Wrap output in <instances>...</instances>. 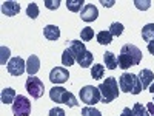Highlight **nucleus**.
<instances>
[{"label": "nucleus", "instance_id": "23", "mask_svg": "<svg viewBox=\"0 0 154 116\" xmlns=\"http://www.w3.org/2000/svg\"><path fill=\"white\" fill-rule=\"evenodd\" d=\"M62 104H65L68 107H77V105H80L79 102H77L75 96L72 93H69V92H65V95H63V98H62Z\"/></svg>", "mask_w": 154, "mask_h": 116}, {"label": "nucleus", "instance_id": "11", "mask_svg": "<svg viewBox=\"0 0 154 116\" xmlns=\"http://www.w3.org/2000/svg\"><path fill=\"white\" fill-rule=\"evenodd\" d=\"M38 70H40V59H38L35 54H31L26 60V73L29 76H34Z\"/></svg>", "mask_w": 154, "mask_h": 116}, {"label": "nucleus", "instance_id": "29", "mask_svg": "<svg viewBox=\"0 0 154 116\" xmlns=\"http://www.w3.org/2000/svg\"><path fill=\"white\" fill-rule=\"evenodd\" d=\"M26 16L28 17H31V19H37L38 17V6H37V3H29L28 6H26Z\"/></svg>", "mask_w": 154, "mask_h": 116}, {"label": "nucleus", "instance_id": "5", "mask_svg": "<svg viewBox=\"0 0 154 116\" xmlns=\"http://www.w3.org/2000/svg\"><path fill=\"white\" fill-rule=\"evenodd\" d=\"M25 88H26V92L34 99L42 98L43 96V92H45V85H43L42 79H38V77H35V76H29L28 77L26 84H25Z\"/></svg>", "mask_w": 154, "mask_h": 116}, {"label": "nucleus", "instance_id": "8", "mask_svg": "<svg viewBox=\"0 0 154 116\" xmlns=\"http://www.w3.org/2000/svg\"><path fill=\"white\" fill-rule=\"evenodd\" d=\"M68 79H69V71L66 68H63V67H56L49 73V81L53 84L60 85V84H65Z\"/></svg>", "mask_w": 154, "mask_h": 116}, {"label": "nucleus", "instance_id": "26", "mask_svg": "<svg viewBox=\"0 0 154 116\" xmlns=\"http://www.w3.org/2000/svg\"><path fill=\"white\" fill-rule=\"evenodd\" d=\"M108 31L111 33L112 37H119V36L123 33V25H122L120 22H114V23L109 25V30H108Z\"/></svg>", "mask_w": 154, "mask_h": 116}, {"label": "nucleus", "instance_id": "28", "mask_svg": "<svg viewBox=\"0 0 154 116\" xmlns=\"http://www.w3.org/2000/svg\"><path fill=\"white\" fill-rule=\"evenodd\" d=\"M93 37H94V31H93V28H89V27H86V28L80 30V39H82L83 42H88V40H93Z\"/></svg>", "mask_w": 154, "mask_h": 116}, {"label": "nucleus", "instance_id": "21", "mask_svg": "<svg viewBox=\"0 0 154 116\" xmlns=\"http://www.w3.org/2000/svg\"><path fill=\"white\" fill-rule=\"evenodd\" d=\"M66 8L71 11V12H79L83 6H85V2L83 0H66Z\"/></svg>", "mask_w": 154, "mask_h": 116}, {"label": "nucleus", "instance_id": "39", "mask_svg": "<svg viewBox=\"0 0 154 116\" xmlns=\"http://www.w3.org/2000/svg\"><path fill=\"white\" fill-rule=\"evenodd\" d=\"M149 92H151V93H152V95H154V82H152V84H151V85H149Z\"/></svg>", "mask_w": 154, "mask_h": 116}, {"label": "nucleus", "instance_id": "16", "mask_svg": "<svg viewBox=\"0 0 154 116\" xmlns=\"http://www.w3.org/2000/svg\"><path fill=\"white\" fill-rule=\"evenodd\" d=\"M103 60H105V67L108 70H116L119 67V62H117V56L112 54L111 51H106L103 54Z\"/></svg>", "mask_w": 154, "mask_h": 116}, {"label": "nucleus", "instance_id": "38", "mask_svg": "<svg viewBox=\"0 0 154 116\" xmlns=\"http://www.w3.org/2000/svg\"><path fill=\"white\" fill-rule=\"evenodd\" d=\"M100 3L103 5V6H108V8H109V6L114 5V0H112V2H105V0H100Z\"/></svg>", "mask_w": 154, "mask_h": 116}, {"label": "nucleus", "instance_id": "7", "mask_svg": "<svg viewBox=\"0 0 154 116\" xmlns=\"http://www.w3.org/2000/svg\"><path fill=\"white\" fill-rule=\"evenodd\" d=\"M8 73L12 74V76H20L26 71V62H25L22 57H12L9 62H8Z\"/></svg>", "mask_w": 154, "mask_h": 116}, {"label": "nucleus", "instance_id": "20", "mask_svg": "<svg viewBox=\"0 0 154 116\" xmlns=\"http://www.w3.org/2000/svg\"><path fill=\"white\" fill-rule=\"evenodd\" d=\"M62 63L65 67H71L75 63V59H74V54H72V51L69 48H65L63 50V53H62Z\"/></svg>", "mask_w": 154, "mask_h": 116}, {"label": "nucleus", "instance_id": "18", "mask_svg": "<svg viewBox=\"0 0 154 116\" xmlns=\"http://www.w3.org/2000/svg\"><path fill=\"white\" fill-rule=\"evenodd\" d=\"M93 57H94V54L91 53V51H85V53L77 59V63L82 67V68H86V67H91L93 65Z\"/></svg>", "mask_w": 154, "mask_h": 116}, {"label": "nucleus", "instance_id": "34", "mask_svg": "<svg viewBox=\"0 0 154 116\" xmlns=\"http://www.w3.org/2000/svg\"><path fill=\"white\" fill-rule=\"evenodd\" d=\"M9 57V48H6V47H2V65H5L6 63V59Z\"/></svg>", "mask_w": 154, "mask_h": 116}, {"label": "nucleus", "instance_id": "35", "mask_svg": "<svg viewBox=\"0 0 154 116\" xmlns=\"http://www.w3.org/2000/svg\"><path fill=\"white\" fill-rule=\"evenodd\" d=\"M120 116H134V113H133V108H130V107H125V108L122 110Z\"/></svg>", "mask_w": 154, "mask_h": 116}, {"label": "nucleus", "instance_id": "24", "mask_svg": "<svg viewBox=\"0 0 154 116\" xmlns=\"http://www.w3.org/2000/svg\"><path fill=\"white\" fill-rule=\"evenodd\" d=\"M103 73H105V67L100 65V63H94L93 68H91V77L96 81H100L103 77Z\"/></svg>", "mask_w": 154, "mask_h": 116}, {"label": "nucleus", "instance_id": "1", "mask_svg": "<svg viewBox=\"0 0 154 116\" xmlns=\"http://www.w3.org/2000/svg\"><path fill=\"white\" fill-rule=\"evenodd\" d=\"M99 92L102 95V101L103 104H109V102H112L114 99H117L119 96V85H117V79L116 77H108V79H105V82H102L99 87Z\"/></svg>", "mask_w": 154, "mask_h": 116}, {"label": "nucleus", "instance_id": "4", "mask_svg": "<svg viewBox=\"0 0 154 116\" xmlns=\"http://www.w3.org/2000/svg\"><path fill=\"white\" fill-rule=\"evenodd\" d=\"M12 113L14 116H29L31 114V102L26 96L19 95L16 101L12 102Z\"/></svg>", "mask_w": 154, "mask_h": 116}, {"label": "nucleus", "instance_id": "33", "mask_svg": "<svg viewBox=\"0 0 154 116\" xmlns=\"http://www.w3.org/2000/svg\"><path fill=\"white\" fill-rule=\"evenodd\" d=\"M49 116H65V111L60 107H54V108L49 110Z\"/></svg>", "mask_w": 154, "mask_h": 116}, {"label": "nucleus", "instance_id": "3", "mask_svg": "<svg viewBox=\"0 0 154 116\" xmlns=\"http://www.w3.org/2000/svg\"><path fill=\"white\" fill-rule=\"evenodd\" d=\"M80 101L83 104H88V105H94L97 102L102 101V95L99 92L97 87H93V85H85L82 90H80Z\"/></svg>", "mask_w": 154, "mask_h": 116}, {"label": "nucleus", "instance_id": "14", "mask_svg": "<svg viewBox=\"0 0 154 116\" xmlns=\"http://www.w3.org/2000/svg\"><path fill=\"white\" fill-rule=\"evenodd\" d=\"M43 36L48 40H57L60 37V30H59L57 25H46L43 28Z\"/></svg>", "mask_w": 154, "mask_h": 116}, {"label": "nucleus", "instance_id": "13", "mask_svg": "<svg viewBox=\"0 0 154 116\" xmlns=\"http://www.w3.org/2000/svg\"><path fill=\"white\" fill-rule=\"evenodd\" d=\"M71 51H72V54H74V59H75V62H77V59H79L85 51H86V48H85V44L83 42H80V40H71L69 42V47H68Z\"/></svg>", "mask_w": 154, "mask_h": 116}, {"label": "nucleus", "instance_id": "40", "mask_svg": "<svg viewBox=\"0 0 154 116\" xmlns=\"http://www.w3.org/2000/svg\"><path fill=\"white\" fill-rule=\"evenodd\" d=\"M152 104H154V101H152Z\"/></svg>", "mask_w": 154, "mask_h": 116}, {"label": "nucleus", "instance_id": "17", "mask_svg": "<svg viewBox=\"0 0 154 116\" xmlns=\"http://www.w3.org/2000/svg\"><path fill=\"white\" fill-rule=\"evenodd\" d=\"M17 95L12 88H3L2 95H0V99H2V104H12L16 101Z\"/></svg>", "mask_w": 154, "mask_h": 116}, {"label": "nucleus", "instance_id": "25", "mask_svg": "<svg viewBox=\"0 0 154 116\" xmlns=\"http://www.w3.org/2000/svg\"><path fill=\"white\" fill-rule=\"evenodd\" d=\"M117 62H119V68H122V70H126V68H130V67H133L134 63H133V60L128 57L126 54H119V57H117Z\"/></svg>", "mask_w": 154, "mask_h": 116}, {"label": "nucleus", "instance_id": "32", "mask_svg": "<svg viewBox=\"0 0 154 116\" xmlns=\"http://www.w3.org/2000/svg\"><path fill=\"white\" fill-rule=\"evenodd\" d=\"M45 6L48 8V9H51V11H54V9H57L59 8V5H60V0H45Z\"/></svg>", "mask_w": 154, "mask_h": 116}, {"label": "nucleus", "instance_id": "9", "mask_svg": "<svg viewBox=\"0 0 154 116\" xmlns=\"http://www.w3.org/2000/svg\"><path fill=\"white\" fill-rule=\"evenodd\" d=\"M99 16V11L93 3H85L83 9L80 11V19L83 22H94Z\"/></svg>", "mask_w": 154, "mask_h": 116}, {"label": "nucleus", "instance_id": "36", "mask_svg": "<svg viewBox=\"0 0 154 116\" xmlns=\"http://www.w3.org/2000/svg\"><path fill=\"white\" fill-rule=\"evenodd\" d=\"M146 110H148V113H149L151 116H154V104H152V102L146 104Z\"/></svg>", "mask_w": 154, "mask_h": 116}, {"label": "nucleus", "instance_id": "15", "mask_svg": "<svg viewBox=\"0 0 154 116\" xmlns=\"http://www.w3.org/2000/svg\"><path fill=\"white\" fill-rule=\"evenodd\" d=\"M66 90L63 88V87H53L49 90V98L53 102H56V104H62V98L63 95H65Z\"/></svg>", "mask_w": 154, "mask_h": 116}, {"label": "nucleus", "instance_id": "31", "mask_svg": "<svg viewBox=\"0 0 154 116\" xmlns=\"http://www.w3.org/2000/svg\"><path fill=\"white\" fill-rule=\"evenodd\" d=\"M134 5H136V8L137 9H142V11H146L148 8H149V5H151V0H134Z\"/></svg>", "mask_w": 154, "mask_h": 116}, {"label": "nucleus", "instance_id": "37", "mask_svg": "<svg viewBox=\"0 0 154 116\" xmlns=\"http://www.w3.org/2000/svg\"><path fill=\"white\" fill-rule=\"evenodd\" d=\"M146 48H148V53L149 54H154V42H149Z\"/></svg>", "mask_w": 154, "mask_h": 116}, {"label": "nucleus", "instance_id": "30", "mask_svg": "<svg viewBox=\"0 0 154 116\" xmlns=\"http://www.w3.org/2000/svg\"><path fill=\"white\" fill-rule=\"evenodd\" d=\"M133 113H134V116H149L146 107H143L142 104H134V107H133Z\"/></svg>", "mask_w": 154, "mask_h": 116}, {"label": "nucleus", "instance_id": "27", "mask_svg": "<svg viewBox=\"0 0 154 116\" xmlns=\"http://www.w3.org/2000/svg\"><path fill=\"white\" fill-rule=\"evenodd\" d=\"M82 116H102V113H100V110H97L94 105H93V107H91V105H86V107L82 108Z\"/></svg>", "mask_w": 154, "mask_h": 116}, {"label": "nucleus", "instance_id": "2", "mask_svg": "<svg viewBox=\"0 0 154 116\" xmlns=\"http://www.w3.org/2000/svg\"><path fill=\"white\" fill-rule=\"evenodd\" d=\"M119 87L122 92L125 93H133V95H139L142 92V84H140L139 76L131 74V73H123L119 77Z\"/></svg>", "mask_w": 154, "mask_h": 116}, {"label": "nucleus", "instance_id": "10", "mask_svg": "<svg viewBox=\"0 0 154 116\" xmlns=\"http://www.w3.org/2000/svg\"><path fill=\"white\" fill-rule=\"evenodd\" d=\"M2 12L8 17H14L20 12V5L17 2H12V0L11 2H3L2 3Z\"/></svg>", "mask_w": 154, "mask_h": 116}, {"label": "nucleus", "instance_id": "19", "mask_svg": "<svg viewBox=\"0 0 154 116\" xmlns=\"http://www.w3.org/2000/svg\"><path fill=\"white\" fill-rule=\"evenodd\" d=\"M142 39L145 42H154V23H146L142 28Z\"/></svg>", "mask_w": 154, "mask_h": 116}, {"label": "nucleus", "instance_id": "12", "mask_svg": "<svg viewBox=\"0 0 154 116\" xmlns=\"http://www.w3.org/2000/svg\"><path fill=\"white\" fill-rule=\"evenodd\" d=\"M139 79H140V84H142V88H149V85L152 84V81H154V73L151 71V70H142L139 73Z\"/></svg>", "mask_w": 154, "mask_h": 116}, {"label": "nucleus", "instance_id": "6", "mask_svg": "<svg viewBox=\"0 0 154 116\" xmlns=\"http://www.w3.org/2000/svg\"><path fill=\"white\" fill-rule=\"evenodd\" d=\"M122 54H126L128 57H130L133 60L134 65H139L140 62H142V51H140V48H137L136 45L133 44H125L120 50Z\"/></svg>", "mask_w": 154, "mask_h": 116}, {"label": "nucleus", "instance_id": "22", "mask_svg": "<svg viewBox=\"0 0 154 116\" xmlns=\"http://www.w3.org/2000/svg\"><path fill=\"white\" fill-rule=\"evenodd\" d=\"M97 42L100 44V45H109L111 42H112V36H111V33L109 31H100V33H97Z\"/></svg>", "mask_w": 154, "mask_h": 116}]
</instances>
